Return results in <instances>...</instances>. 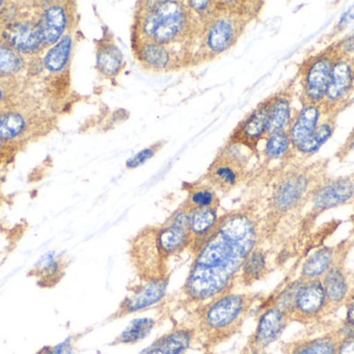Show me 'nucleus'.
<instances>
[{"instance_id":"f257e3e1","label":"nucleus","mask_w":354,"mask_h":354,"mask_svg":"<svg viewBox=\"0 0 354 354\" xmlns=\"http://www.w3.org/2000/svg\"><path fill=\"white\" fill-rule=\"evenodd\" d=\"M261 241L262 227L253 208L222 214L214 234L192 258L187 278L178 292L179 307L189 312L234 291L245 257Z\"/></svg>"},{"instance_id":"f03ea898","label":"nucleus","mask_w":354,"mask_h":354,"mask_svg":"<svg viewBox=\"0 0 354 354\" xmlns=\"http://www.w3.org/2000/svg\"><path fill=\"white\" fill-rule=\"evenodd\" d=\"M261 293H226L187 312V319L197 333L201 351H216V347L239 336L256 303H263Z\"/></svg>"},{"instance_id":"7ed1b4c3","label":"nucleus","mask_w":354,"mask_h":354,"mask_svg":"<svg viewBox=\"0 0 354 354\" xmlns=\"http://www.w3.org/2000/svg\"><path fill=\"white\" fill-rule=\"evenodd\" d=\"M137 12V39L171 45L185 39L194 31L187 4L183 1L141 2Z\"/></svg>"},{"instance_id":"20e7f679","label":"nucleus","mask_w":354,"mask_h":354,"mask_svg":"<svg viewBox=\"0 0 354 354\" xmlns=\"http://www.w3.org/2000/svg\"><path fill=\"white\" fill-rule=\"evenodd\" d=\"M270 301L283 310L291 322L301 324L317 319L328 308L322 280L299 278L285 285Z\"/></svg>"},{"instance_id":"39448f33","label":"nucleus","mask_w":354,"mask_h":354,"mask_svg":"<svg viewBox=\"0 0 354 354\" xmlns=\"http://www.w3.org/2000/svg\"><path fill=\"white\" fill-rule=\"evenodd\" d=\"M316 174L309 166L289 168L283 172L272 187L270 211L274 218H282L299 209L320 180L314 181Z\"/></svg>"},{"instance_id":"423d86ee","label":"nucleus","mask_w":354,"mask_h":354,"mask_svg":"<svg viewBox=\"0 0 354 354\" xmlns=\"http://www.w3.org/2000/svg\"><path fill=\"white\" fill-rule=\"evenodd\" d=\"M128 258L137 280L168 278L170 261L158 240L156 227L142 229L129 242Z\"/></svg>"},{"instance_id":"0eeeda50","label":"nucleus","mask_w":354,"mask_h":354,"mask_svg":"<svg viewBox=\"0 0 354 354\" xmlns=\"http://www.w3.org/2000/svg\"><path fill=\"white\" fill-rule=\"evenodd\" d=\"M216 14L199 29L201 49L205 55H220L233 47L247 23V17L243 15L224 10L216 1Z\"/></svg>"},{"instance_id":"6e6552de","label":"nucleus","mask_w":354,"mask_h":354,"mask_svg":"<svg viewBox=\"0 0 354 354\" xmlns=\"http://www.w3.org/2000/svg\"><path fill=\"white\" fill-rule=\"evenodd\" d=\"M237 148L234 143L222 148L201 178L218 193L226 195L247 178L248 159Z\"/></svg>"},{"instance_id":"1a4fd4ad","label":"nucleus","mask_w":354,"mask_h":354,"mask_svg":"<svg viewBox=\"0 0 354 354\" xmlns=\"http://www.w3.org/2000/svg\"><path fill=\"white\" fill-rule=\"evenodd\" d=\"M170 278L157 280L135 281L127 288L126 297L118 305V309L108 317L107 322L124 319L134 314L149 311L159 307L167 301Z\"/></svg>"},{"instance_id":"9d476101","label":"nucleus","mask_w":354,"mask_h":354,"mask_svg":"<svg viewBox=\"0 0 354 354\" xmlns=\"http://www.w3.org/2000/svg\"><path fill=\"white\" fill-rule=\"evenodd\" d=\"M334 44L308 57L299 68L303 104H322L338 58Z\"/></svg>"},{"instance_id":"9b49d317","label":"nucleus","mask_w":354,"mask_h":354,"mask_svg":"<svg viewBox=\"0 0 354 354\" xmlns=\"http://www.w3.org/2000/svg\"><path fill=\"white\" fill-rule=\"evenodd\" d=\"M0 39L23 56H37L45 48L41 43L37 14L19 12L14 19L0 26Z\"/></svg>"},{"instance_id":"f8f14e48","label":"nucleus","mask_w":354,"mask_h":354,"mask_svg":"<svg viewBox=\"0 0 354 354\" xmlns=\"http://www.w3.org/2000/svg\"><path fill=\"white\" fill-rule=\"evenodd\" d=\"M354 89V56L338 57L330 73V82L322 106L324 114H339Z\"/></svg>"},{"instance_id":"ddd939ff","label":"nucleus","mask_w":354,"mask_h":354,"mask_svg":"<svg viewBox=\"0 0 354 354\" xmlns=\"http://www.w3.org/2000/svg\"><path fill=\"white\" fill-rule=\"evenodd\" d=\"M258 315L257 324L253 334L249 337L245 346L266 351L280 340L291 320L289 316L272 301H264Z\"/></svg>"},{"instance_id":"4468645a","label":"nucleus","mask_w":354,"mask_h":354,"mask_svg":"<svg viewBox=\"0 0 354 354\" xmlns=\"http://www.w3.org/2000/svg\"><path fill=\"white\" fill-rule=\"evenodd\" d=\"M312 209L315 213L328 211L354 201V172L348 176L320 180L312 193Z\"/></svg>"},{"instance_id":"2eb2a0df","label":"nucleus","mask_w":354,"mask_h":354,"mask_svg":"<svg viewBox=\"0 0 354 354\" xmlns=\"http://www.w3.org/2000/svg\"><path fill=\"white\" fill-rule=\"evenodd\" d=\"M70 2L52 1L37 10V24L44 48L55 45L70 28L72 10Z\"/></svg>"},{"instance_id":"dca6fc26","label":"nucleus","mask_w":354,"mask_h":354,"mask_svg":"<svg viewBox=\"0 0 354 354\" xmlns=\"http://www.w3.org/2000/svg\"><path fill=\"white\" fill-rule=\"evenodd\" d=\"M198 346L197 333L193 324L185 318L176 321L171 328L158 337L138 354H187Z\"/></svg>"},{"instance_id":"f3484780","label":"nucleus","mask_w":354,"mask_h":354,"mask_svg":"<svg viewBox=\"0 0 354 354\" xmlns=\"http://www.w3.org/2000/svg\"><path fill=\"white\" fill-rule=\"evenodd\" d=\"M272 97L250 112L233 131L229 143L254 149L260 139L268 136V120Z\"/></svg>"},{"instance_id":"a211bd4d","label":"nucleus","mask_w":354,"mask_h":354,"mask_svg":"<svg viewBox=\"0 0 354 354\" xmlns=\"http://www.w3.org/2000/svg\"><path fill=\"white\" fill-rule=\"evenodd\" d=\"M322 104H303L287 129L293 152L297 153L313 136L324 114Z\"/></svg>"},{"instance_id":"6ab92c4d","label":"nucleus","mask_w":354,"mask_h":354,"mask_svg":"<svg viewBox=\"0 0 354 354\" xmlns=\"http://www.w3.org/2000/svg\"><path fill=\"white\" fill-rule=\"evenodd\" d=\"M218 208H206V209L193 210L189 212V230L191 245L189 253L192 258L202 249L207 242L218 226Z\"/></svg>"},{"instance_id":"aec40b11","label":"nucleus","mask_w":354,"mask_h":354,"mask_svg":"<svg viewBox=\"0 0 354 354\" xmlns=\"http://www.w3.org/2000/svg\"><path fill=\"white\" fill-rule=\"evenodd\" d=\"M68 260L56 251H50L44 254L31 268L29 276L37 280L41 288H53L62 282L66 276Z\"/></svg>"},{"instance_id":"412c9836","label":"nucleus","mask_w":354,"mask_h":354,"mask_svg":"<svg viewBox=\"0 0 354 354\" xmlns=\"http://www.w3.org/2000/svg\"><path fill=\"white\" fill-rule=\"evenodd\" d=\"M32 114L10 105L0 114V139L8 143H20L30 132ZM21 145V143H20Z\"/></svg>"},{"instance_id":"4be33fe9","label":"nucleus","mask_w":354,"mask_h":354,"mask_svg":"<svg viewBox=\"0 0 354 354\" xmlns=\"http://www.w3.org/2000/svg\"><path fill=\"white\" fill-rule=\"evenodd\" d=\"M272 272L270 255L262 247L257 245L249 255L245 257L241 272H239V285L243 287H252L256 283L266 280Z\"/></svg>"},{"instance_id":"5701e85b","label":"nucleus","mask_w":354,"mask_h":354,"mask_svg":"<svg viewBox=\"0 0 354 354\" xmlns=\"http://www.w3.org/2000/svg\"><path fill=\"white\" fill-rule=\"evenodd\" d=\"M136 57L147 70L166 71L174 64V52L165 45L147 39H137Z\"/></svg>"},{"instance_id":"b1692460","label":"nucleus","mask_w":354,"mask_h":354,"mask_svg":"<svg viewBox=\"0 0 354 354\" xmlns=\"http://www.w3.org/2000/svg\"><path fill=\"white\" fill-rule=\"evenodd\" d=\"M169 314L162 313L158 318L145 317L136 318L129 324V326L114 338L110 343L111 346H132L138 344L149 337V335L162 324V322L168 317Z\"/></svg>"},{"instance_id":"393cba45","label":"nucleus","mask_w":354,"mask_h":354,"mask_svg":"<svg viewBox=\"0 0 354 354\" xmlns=\"http://www.w3.org/2000/svg\"><path fill=\"white\" fill-rule=\"evenodd\" d=\"M328 308L338 307L348 299L349 284L344 266L338 261L322 278Z\"/></svg>"},{"instance_id":"a878e982","label":"nucleus","mask_w":354,"mask_h":354,"mask_svg":"<svg viewBox=\"0 0 354 354\" xmlns=\"http://www.w3.org/2000/svg\"><path fill=\"white\" fill-rule=\"evenodd\" d=\"M185 191H187V197L180 205L185 211L191 212L193 210L206 209V208H220V197L218 191L210 186L207 183L200 179L197 182L185 183Z\"/></svg>"},{"instance_id":"bb28decb","label":"nucleus","mask_w":354,"mask_h":354,"mask_svg":"<svg viewBox=\"0 0 354 354\" xmlns=\"http://www.w3.org/2000/svg\"><path fill=\"white\" fill-rule=\"evenodd\" d=\"M338 260L334 247H320L304 261L299 278L303 280H322V276Z\"/></svg>"},{"instance_id":"cd10ccee","label":"nucleus","mask_w":354,"mask_h":354,"mask_svg":"<svg viewBox=\"0 0 354 354\" xmlns=\"http://www.w3.org/2000/svg\"><path fill=\"white\" fill-rule=\"evenodd\" d=\"M340 338L336 336L316 337L313 339L287 343L283 346L284 354H336Z\"/></svg>"},{"instance_id":"c85d7f7f","label":"nucleus","mask_w":354,"mask_h":354,"mask_svg":"<svg viewBox=\"0 0 354 354\" xmlns=\"http://www.w3.org/2000/svg\"><path fill=\"white\" fill-rule=\"evenodd\" d=\"M292 118L290 96L286 93H281L272 97L268 135L287 131Z\"/></svg>"},{"instance_id":"c756f323","label":"nucleus","mask_w":354,"mask_h":354,"mask_svg":"<svg viewBox=\"0 0 354 354\" xmlns=\"http://www.w3.org/2000/svg\"><path fill=\"white\" fill-rule=\"evenodd\" d=\"M124 64V56L120 48L112 41H103L97 50V68L108 78L118 76Z\"/></svg>"},{"instance_id":"7c9ffc66","label":"nucleus","mask_w":354,"mask_h":354,"mask_svg":"<svg viewBox=\"0 0 354 354\" xmlns=\"http://www.w3.org/2000/svg\"><path fill=\"white\" fill-rule=\"evenodd\" d=\"M73 37L70 33H66L55 45L48 49L44 57V67L52 74H59L66 70L70 64L72 56Z\"/></svg>"},{"instance_id":"2f4dec72","label":"nucleus","mask_w":354,"mask_h":354,"mask_svg":"<svg viewBox=\"0 0 354 354\" xmlns=\"http://www.w3.org/2000/svg\"><path fill=\"white\" fill-rule=\"evenodd\" d=\"M26 67L24 56L0 39V79H12Z\"/></svg>"},{"instance_id":"473e14b6","label":"nucleus","mask_w":354,"mask_h":354,"mask_svg":"<svg viewBox=\"0 0 354 354\" xmlns=\"http://www.w3.org/2000/svg\"><path fill=\"white\" fill-rule=\"evenodd\" d=\"M337 116L338 114H326V118L320 121L313 136L297 153L303 156H311L319 151L320 148L334 134L336 130Z\"/></svg>"},{"instance_id":"72a5a7b5","label":"nucleus","mask_w":354,"mask_h":354,"mask_svg":"<svg viewBox=\"0 0 354 354\" xmlns=\"http://www.w3.org/2000/svg\"><path fill=\"white\" fill-rule=\"evenodd\" d=\"M293 152L292 145L287 131L272 133L266 136L264 155L268 160L284 159Z\"/></svg>"},{"instance_id":"f704fd0d","label":"nucleus","mask_w":354,"mask_h":354,"mask_svg":"<svg viewBox=\"0 0 354 354\" xmlns=\"http://www.w3.org/2000/svg\"><path fill=\"white\" fill-rule=\"evenodd\" d=\"M84 334L71 335L60 343L47 345L35 354H76L77 343Z\"/></svg>"},{"instance_id":"c9c22d12","label":"nucleus","mask_w":354,"mask_h":354,"mask_svg":"<svg viewBox=\"0 0 354 354\" xmlns=\"http://www.w3.org/2000/svg\"><path fill=\"white\" fill-rule=\"evenodd\" d=\"M160 149H162L161 143H155V145H151L147 149L141 150L140 152L132 156L130 159L127 160L126 168L128 170H135V168L143 166L149 160H151L160 151Z\"/></svg>"},{"instance_id":"e433bc0d","label":"nucleus","mask_w":354,"mask_h":354,"mask_svg":"<svg viewBox=\"0 0 354 354\" xmlns=\"http://www.w3.org/2000/svg\"><path fill=\"white\" fill-rule=\"evenodd\" d=\"M12 79H0V108L8 107L16 91V83Z\"/></svg>"},{"instance_id":"4c0bfd02","label":"nucleus","mask_w":354,"mask_h":354,"mask_svg":"<svg viewBox=\"0 0 354 354\" xmlns=\"http://www.w3.org/2000/svg\"><path fill=\"white\" fill-rule=\"evenodd\" d=\"M335 49L339 57H353L354 56V31L344 39L334 44Z\"/></svg>"},{"instance_id":"58836bf2","label":"nucleus","mask_w":354,"mask_h":354,"mask_svg":"<svg viewBox=\"0 0 354 354\" xmlns=\"http://www.w3.org/2000/svg\"><path fill=\"white\" fill-rule=\"evenodd\" d=\"M346 303V316H345V328L347 332L344 333L345 335L351 334L354 333V294L347 299L345 301Z\"/></svg>"},{"instance_id":"ea45409f","label":"nucleus","mask_w":354,"mask_h":354,"mask_svg":"<svg viewBox=\"0 0 354 354\" xmlns=\"http://www.w3.org/2000/svg\"><path fill=\"white\" fill-rule=\"evenodd\" d=\"M336 354H354V333L345 335L339 340Z\"/></svg>"},{"instance_id":"a19ab883","label":"nucleus","mask_w":354,"mask_h":354,"mask_svg":"<svg viewBox=\"0 0 354 354\" xmlns=\"http://www.w3.org/2000/svg\"><path fill=\"white\" fill-rule=\"evenodd\" d=\"M20 145V143H8V141L0 139V162L8 159L10 156L14 155L17 148Z\"/></svg>"},{"instance_id":"79ce46f5","label":"nucleus","mask_w":354,"mask_h":354,"mask_svg":"<svg viewBox=\"0 0 354 354\" xmlns=\"http://www.w3.org/2000/svg\"><path fill=\"white\" fill-rule=\"evenodd\" d=\"M353 21H354V4L341 16L340 21L338 23V29H340V31L342 30Z\"/></svg>"},{"instance_id":"37998d69","label":"nucleus","mask_w":354,"mask_h":354,"mask_svg":"<svg viewBox=\"0 0 354 354\" xmlns=\"http://www.w3.org/2000/svg\"><path fill=\"white\" fill-rule=\"evenodd\" d=\"M241 354H268L266 351H259V349L251 348V347L243 346Z\"/></svg>"},{"instance_id":"c03bdc74","label":"nucleus","mask_w":354,"mask_h":354,"mask_svg":"<svg viewBox=\"0 0 354 354\" xmlns=\"http://www.w3.org/2000/svg\"><path fill=\"white\" fill-rule=\"evenodd\" d=\"M201 354H216L214 351H203Z\"/></svg>"},{"instance_id":"a18cd8bd","label":"nucleus","mask_w":354,"mask_h":354,"mask_svg":"<svg viewBox=\"0 0 354 354\" xmlns=\"http://www.w3.org/2000/svg\"><path fill=\"white\" fill-rule=\"evenodd\" d=\"M3 4H6V2L0 1V8H3Z\"/></svg>"},{"instance_id":"49530a36","label":"nucleus","mask_w":354,"mask_h":354,"mask_svg":"<svg viewBox=\"0 0 354 354\" xmlns=\"http://www.w3.org/2000/svg\"><path fill=\"white\" fill-rule=\"evenodd\" d=\"M4 108H0V114H2V112H3Z\"/></svg>"}]
</instances>
